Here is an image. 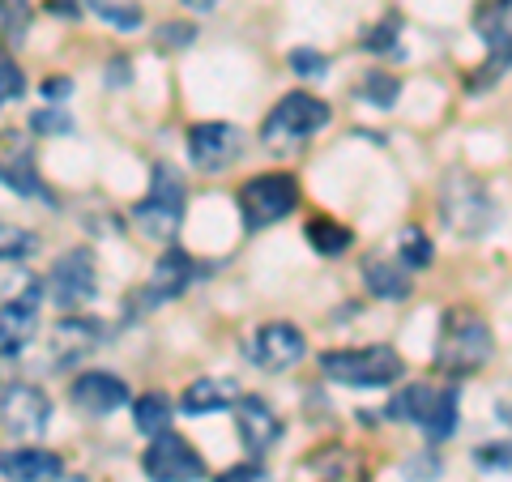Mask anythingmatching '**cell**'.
<instances>
[{
    "label": "cell",
    "mask_w": 512,
    "mask_h": 482,
    "mask_svg": "<svg viewBox=\"0 0 512 482\" xmlns=\"http://www.w3.org/2000/svg\"><path fill=\"white\" fill-rule=\"evenodd\" d=\"M329 124V107L316 99V94H286V99L274 103V111L265 116L261 124V141H265V150H295L303 146L312 133H320V128Z\"/></svg>",
    "instance_id": "3"
},
{
    "label": "cell",
    "mask_w": 512,
    "mask_h": 482,
    "mask_svg": "<svg viewBox=\"0 0 512 482\" xmlns=\"http://www.w3.org/2000/svg\"><path fill=\"white\" fill-rule=\"evenodd\" d=\"M286 64H291L299 77H325L329 73V60L320 52H312V47H295V52L286 56Z\"/></svg>",
    "instance_id": "32"
},
{
    "label": "cell",
    "mask_w": 512,
    "mask_h": 482,
    "mask_svg": "<svg viewBox=\"0 0 512 482\" xmlns=\"http://www.w3.org/2000/svg\"><path fill=\"white\" fill-rule=\"evenodd\" d=\"M397 252H402V265L406 269H427L436 248H431V239L419 231V227H406L402 239H397Z\"/></svg>",
    "instance_id": "29"
},
{
    "label": "cell",
    "mask_w": 512,
    "mask_h": 482,
    "mask_svg": "<svg viewBox=\"0 0 512 482\" xmlns=\"http://www.w3.org/2000/svg\"><path fill=\"white\" fill-rule=\"evenodd\" d=\"M0 184L18 197H43L52 201V192L43 188L35 171V146L22 133H0Z\"/></svg>",
    "instance_id": "13"
},
{
    "label": "cell",
    "mask_w": 512,
    "mask_h": 482,
    "mask_svg": "<svg viewBox=\"0 0 512 482\" xmlns=\"http://www.w3.org/2000/svg\"><path fill=\"white\" fill-rule=\"evenodd\" d=\"M30 22H35V9H30V0H0V35H5L13 47L26 43Z\"/></svg>",
    "instance_id": "26"
},
{
    "label": "cell",
    "mask_w": 512,
    "mask_h": 482,
    "mask_svg": "<svg viewBox=\"0 0 512 482\" xmlns=\"http://www.w3.org/2000/svg\"><path fill=\"white\" fill-rule=\"evenodd\" d=\"M474 461L483 470H512V440H495V444H483L474 453Z\"/></svg>",
    "instance_id": "33"
},
{
    "label": "cell",
    "mask_w": 512,
    "mask_h": 482,
    "mask_svg": "<svg viewBox=\"0 0 512 482\" xmlns=\"http://www.w3.org/2000/svg\"><path fill=\"white\" fill-rule=\"evenodd\" d=\"M47 9H56V13H64V18H73V5H69V0H47Z\"/></svg>",
    "instance_id": "41"
},
{
    "label": "cell",
    "mask_w": 512,
    "mask_h": 482,
    "mask_svg": "<svg viewBox=\"0 0 512 482\" xmlns=\"http://www.w3.org/2000/svg\"><path fill=\"white\" fill-rule=\"evenodd\" d=\"M180 218H184V175L167 163H158L150 171V192L133 210V222L146 239H175Z\"/></svg>",
    "instance_id": "5"
},
{
    "label": "cell",
    "mask_w": 512,
    "mask_h": 482,
    "mask_svg": "<svg viewBox=\"0 0 512 482\" xmlns=\"http://www.w3.org/2000/svg\"><path fill=\"white\" fill-rule=\"evenodd\" d=\"M86 5L99 13L107 26H120V30H137L141 26V9L133 0H86Z\"/></svg>",
    "instance_id": "30"
},
{
    "label": "cell",
    "mask_w": 512,
    "mask_h": 482,
    "mask_svg": "<svg viewBox=\"0 0 512 482\" xmlns=\"http://www.w3.org/2000/svg\"><path fill=\"white\" fill-rule=\"evenodd\" d=\"M359 94H363V103H372V107H393L397 99H402V82H397L393 73H384V69H372L363 77Z\"/></svg>",
    "instance_id": "27"
},
{
    "label": "cell",
    "mask_w": 512,
    "mask_h": 482,
    "mask_svg": "<svg viewBox=\"0 0 512 482\" xmlns=\"http://www.w3.org/2000/svg\"><path fill=\"white\" fill-rule=\"evenodd\" d=\"M60 457L47 453V448H13V453L0 457V474L9 482H52L60 478Z\"/></svg>",
    "instance_id": "20"
},
{
    "label": "cell",
    "mask_w": 512,
    "mask_h": 482,
    "mask_svg": "<svg viewBox=\"0 0 512 482\" xmlns=\"http://www.w3.org/2000/svg\"><path fill=\"white\" fill-rule=\"evenodd\" d=\"M107 69H111V73H107V82H111V86H116V82H120V86L133 82V73H128V60H124V56H116V60L107 64Z\"/></svg>",
    "instance_id": "39"
},
{
    "label": "cell",
    "mask_w": 512,
    "mask_h": 482,
    "mask_svg": "<svg viewBox=\"0 0 512 482\" xmlns=\"http://www.w3.org/2000/svg\"><path fill=\"white\" fill-rule=\"evenodd\" d=\"M214 482H265V470L256 461H244V465H231V470H222Z\"/></svg>",
    "instance_id": "36"
},
{
    "label": "cell",
    "mask_w": 512,
    "mask_h": 482,
    "mask_svg": "<svg viewBox=\"0 0 512 482\" xmlns=\"http://www.w3.org/2000/svg\"><path fill=\"white\" fill-rule=\"evenodd\" d=\"M69 401L82 414H94V419H107L120 406H128V384L111 372H82L69 384Z\"/></svg>",
    "instance_id": "15"
},
{
    "label": "cell",
    "mask_w": 512,
    "mask_h": 482,
    "mask_svg": "<svg viewBox=\"0 0 512 482\" xmlns=\"http://www.w3.org/2000/svg\"><path fill=\"white\" fill-rule=\"evenodd\" d=\"M69 90H73L69 77H47V82H43V99L47 103H60V99H69Z\"/></svg>",
    "instance_id": "38"
},
{
    "label": "cell",
    "mask_w": 512,
    "mask_h": 482,
    "mask_svg": "<svg viewBox=\"0 0 512 482\" xmlns=\"http://www.w3.org/2000/svg\"><path fill=\"white\" fill-rule=\"evenodd\" d=\"M299 205V184L295 175L274 171V175H256L239 188V214H244V227L248 231H265L282 222Z\"/></svg>",
    "instance_id": "6"
},
{
    "label": "cell",
    "mask_w": 512,
    "mask_h": 482,
    "mask_svg": "<svg viewBox=\"0 0 512 482\" xmlns=\"http://www.w3.org/2000/svg\"><path fill=\"white\" fill-rule=\"evenodd\" d=\"M180 5H184V9H192V13H210V9L218 5V0H180Z\"/></svg>",
    "instance_id": "40"
},
{
    "label": "cell",
    "mask_w": 512,
    "mask_h": 482,
    "mask_svg": "<svg viewBox=\"0 0 512 482\" xmlns=\"http://www.w3.org/2000/svg\"><path fill=\"white\" fill-rule=\"evenodd\" d=\"M453 427H457V389L448 384V389L436 393V406H431V414L423 419V431H427V440H448L453 436Z\"/></svg>",
    "instance_id": "25"
},
{
    "label": "cell",
    "mask_w": 512,
    "mask_h": 482,
    "mask_svg": "<svg viewBox=\"0 0 512 482\" xmlns=\"http://www.w3.org/2000/svg\"><path fill=\"white\" fill-rule=\"evenodd\" d=\"M188 282H192V256L184 248H167L163 256H158V265H154V278L146 282V291H141L137 299L154 308V303H167L175 295H184Z\"/></svg>",
    "instance_id": "17"
},
{
    "label": "cell",
    "mask_w": 512,
    "mask_h": 482,
    "mask_svg": "<svg viewBox=\"0 0 512 482\" xmlns=\"http://www.w3.org/2000/svg\"><path fill=\"white\" fill-rule=\"evenodd\" d=\"M474 30L491 52V60L483 64L487 73L474 82V86H483L491 77H504V69L512 64V0H483L474 9Z\"/></svg>",
    "instance_id": "12"
},
{
    "label": "cell",
    "mask_w": 512,
    "mask_h": 482,
    "mask_svg": "<svg viewBox=\"0 0 512 482\" xmlns=\"http://www.w3.org/2000/svg\"><path fill=\"white\" fill-rule=\"evenodd\" d=\"M440 214H444V227L453 235H461V239H483L495 222H500V210H495L491 192L466 171H453L444 180Z\"/></svg>",
    "instance_id": "2"
},
{
    "label": "cell",
    "mask_w": 512,
    "mask_h": 482,
    "mask_svg": "<svg viewBox=\"0 0 512 482\" xmlns=\"http://www.w3.org/2000/svg\"><path fill=\"white\" fill-rule=\"evenodd\" d=\"M320 372L350 389H380V384H393L406 372L402 355L393 346H363V350H329L320 355Z\"/></svg>",
    "instance_id": "4"
},
{
    "label": "cell",
    "mask_w": 512,
    "mask_h": 482,
    "mask_svg": "<svg viewBox=\"0 0 512 482\" xmlns=\"http://www.w3.org/2000/svg\"><path fill=\"white\" fill-rule=\"evenodd\" d=\"M35 325H39L35 295H22V299H5V303H0V359L22 355L26 342L35 337Z\"/></svg>",
    "instance_id": "18"
},
{
    "label": "cell",
    "mask_w": 512,
    "mask_h": 482,
    "mask_svg": "<svg viewBox=\"0 0 512 482\" xmlns=\"http://www.w3.org/2000/svg\"><path fill=\"white\" fill-rule=\"evenodd\" d=\"M22 90H26L22 69H18V64H13L9 56H0V107L13 103V99H22Z\"/></svg>",
    "instance_id": "31"
},
{
    "label": "cell",
    "mask_w": 512,
    "mask_h": 482,
    "mask_svg": "<svg viewBox=\"0 0 512 482\" xmlns=\"http://www.w3.org/2000/svg\"><path fill=\"white\" fill-rule=\"evenodd\" d=\"M47 295L60 308H86V303L99 295V269H94V256L86 248L64 252L60 261L47 273Z\"/></svg>",
    "instance_id": "8"
},
{
    "label": "cell",
    "mask_w": 512,
    "mask_h": 482,
    "mask_svg": "<svg viewBox=\"0 0 512 482\" xmlns=\"http://www.w3.org/2000/svg\"><path fill=\"white\" fill-rule=\"evenodd\" d=\"M325 482H363V474L350 470V474H333V478H325Z\"/></svg>",
    "instance_id": "42"
},
{
    "label": "cell",
    "mask_w": 512,
    "mask_h": 482,
    "mask_svg": "<svg viewBox=\"0 0 512 482\" xmlns=\"http://www.w3.org/2000/svg\"><path fill=\"white\" fill-rule=\"evenodd\" d=\"M303 235H308V244L320 252V256H342L350 248V235L342 222H333V218H312L308 227H303Z\"/></svg>",
    "instance_id": "24"
},
{
    "label": "cell",
    "mask_w": 512,
    "mask_h": 482,
    "mask_svg": "<svg viewBox=\"0 0 512 482\" xmlns=\"http://www.w3.org/2000/svg\"><path fill=\"white\" fill-rule=\"evenodd\" d=\"M188 163L205 171V175H214L222 167H231L239 150H244V133H239L235 124H222V120H201V124H192L188 128Z\"/></svg>",
    "instance_id": "9"
},
{
    "label": "cell",
    "mask_w": 512,
    "mask_h": 482,
    "mask_svg": "<svg viewBox=\"0 0 512 482\" xmlns=\"http://www.w3.org/2000/svg\"><path fill=\"white\" fill-rule=\"evenodd\" d=\"M0 423L5 431H13L18 440H39L47 423H52V401L39 384H9L5 393H0Z\"/></svg>",
    "instance_id": "10"
},
{
    "label": "cell",
    "mask_w": 512,
    "mask_h": 482,
    "mask_svg": "<svg viewBox=\"0 0 512 482\" xmlns=\"http://www.w3.org/2000/svg\"><path fill=\"white\" fill-rule=\"evenodd\" d=\"M192 39H197V30L184 26V22H167L163 26V43L167 47H192Z\"/></svg>",
    "instance_id": "37"
},
{
    "label": "cell",
    "mask_w": 512,
    "mask_h": 482,
    "mask_svg": "<svg viewBox=\"0 0 512 482\" xmlns=\"http://www.w3.org/2000/svg\"><path fill=\"white\" fill-rule=\"evenodd\" d=\"M239 401V384L231 376H197L184 389L180 397V406L188 419H205V414H218V410H227Z\"/></svg>",
    "instance_id": "19"
},
{
    "label": "cell",
    "mask_w": 512,
    "mask_h": 482,
    "mask_svg": "<svg viewBox=\"0 0 512 482\" xmlns=\"http://www.w3.org/2000/svg\"><path fill=\"white\" fill-rule=\"evenodd\" d=\"M150 482H201L205 478V457L192 448L184 436L163 431V436H150V448L141 453Z\"/></svg>",
    "instance_id": "7"
},
{
    "label": "cell",
    "mask_w": 512,
    "mask_h": 482,
    "mask_svg": "<svg viewBox=\"0 0 512 482\" xmlns=\"http://www.w3.org/2000/svg\"><path fill=\"white\" fill-rule=\"evenodd\" d=\"M491 359V329L474 308H448L436 342V367L444 376H470Z\"/></svg>",
    "instance_id": "1"
},
{
    "label": "cell",
    "mask_w": 512,
    "mask_h": 482,
    "mask_svg": "<svg viewBox=\"0 0 512 482\" xmlns=\"http://www.w3.org/2000/svg\"><path fill=\"white\" fill-rule=\"evenodd\" d=\"M431 406H436V389H427V384H410V389H402V393L389 401V419H397V423H419L423 427Z\"/></svg>",
    "instance_id": "22"
},
{
    "label": "cell",
    "mask_w": 512,
    "mask_h": 482,
    "mask_svg": "<svg viewBox=\"0 0 512 482\" xmlns=\"http://www.w3.org/2000/svg\"><path fill=\"white\" fill-rule=\"evenodd\" d=\"M235 427H239V440H244V448L252 457H265L269 448L282 440V419L265 397H239Z\"/></svg>",
    "instance_id": "14"
},
{
    "label": "cell",
    "mask_w": 512,
    "mask_h": 482,
    "mask_svg": "<svg viewBox=\"0 0 512 482\" xmlns=\"http://www.w3.org/2000/svg\"><path fill=\"white\" fill-rule=\"evenodd\" d=\"M30 128H35V133H43V137H52V133H73V120L64 116L60 107H47V111H35Z\"/></svg>",
    "instance_id": "34"
},
{
    "label": "cell",
    "mask_w": 512,
    "mask_h": 482,
    "mask_svg": "<svg viewBox=\"0 0 512 482\" xmlns=\"http://www.w3.org/2000/svg\"><path fill=\"white\" fill-rule=\"evenodd\" d=\"M103 342V325L99 320H82V316H64L52 325V337H47V359L56 367H73L82 363L94 346Z\"/></svg>",
    "instance_id": "16"
},
{
    "label": "cell",
    "mask_w": 512,
    "mask_h": 482,
    "mask_svg": "<svg viewBox=\"0 0 512 482\" xmlns=\"http://www.w3.org/2000/svg\"><path fill=\"white\" fill-rule=\"evenodd\" d=\"M133 423H137L141 436H163V431L171 427V401H167V393H146V397H137Z\"/></svg>",
    "instance_id": "23"
},
{
    "label": "cell",
    "mask_w": 512,
    "mask_h": 482,
    "mask_svg": "<svg viewBox=\"0 0 512 482\" xmlns=\"http://www.w3.org/2000/svg\"><path fill=\"white\" fill-rule=\"evenodd\" d=\"M39 248V235L18 227V222H0V261H26Z\"/></svg>",
    "instance_id": "28"
},
{
    "label": "cell",
    "mask_w": 512,
    "mask_h": 482,
    "mask_svg": "<svg viewBox=\"0 0 512 482\" xmlns=\"http://www.w3.org/2000/svg\"><path fill=\"white\" fill-rule=\"evenodd\" d=\"M397 30H402V22H397V13H389V18H384L372 35L363 39V47H367V52H389V47L397 43Z\"/></svg>",
    "instance_id": "35"
},
{
    "label": "cell",
    "mask_w": 512,
    "mask_h": 482,
    "mask_svg": "<svg viewBox=\"0 0 512 482\" xmlns=\"http://www.w3.org/2000/svg\"><path fill=\"white\" fill-rule=\"evenodd\" d=\"M363 282L376 299H406L410 295V273L402 261H393V256H367Z\"/></svg>",
    "instance_id": "21"
},
{
    "label": "cell",
    "mask_w": 512,
    "mask_h": 482,
    "mask_svg": "<svg viewBox=\"0 0 512 482\" xmlns=\"http://www.w3.org/2000/svg\"><path fill=\"white\" fill-rule=\"evenodd\" d=\"M303 355H308V337H303V329L291 325V320H269L248 342V359L256 367H265V372H286V367H295Z\"/></svg>",
    "instance_id": "11"
}]
</instances>
